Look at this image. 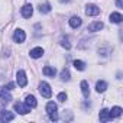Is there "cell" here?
<instances>
[{
    "instance_id": "16",
    "label": "cell",
    "mask_w": 123,
    "mask_h": 123,
    "mask_svg": "<svg viewBox=\"0 0 123 123\" xmlns=\"http://www.w3.org/2000/svg\"><path fill=\"white\" fill-rule=\"evenodd\" d=\"M25 103H26V106H29V107H36V104H38V101H36V98L33 97V96H26V100H25Z\"/></svg>"
},
{
    "instance_id": "2",
    "label": "cell",
    "mask_w": 123,
    "mask_h": 123,
    "mask_svg": "<svg viewBox=\"0 0 123 123\" xmlns=\"http://www.w3.org/2000/svg\"><path fill=\"white\" fill-rule=\"evenodd\" d=\"M39 93H41V96H42V97H45V98H49V97L52 96V90H51V86H49L48 83L42 81V83L39 84Z\"/></svg>"
},
{
    "instance_id": "10",
    "label": "cell",
    "mask_w": 123,
    "mask_h": 123,
    "mask_svg": "<svg viewBox=\"0 0 123 123\" xmlns=\"http://www.w3.org/2000/svg\"><path fill=\"white\" fill-rule=\"evenodd\" d=\"M0 100H2L3 103H9V101L12 100V96L7 93V90H6L5 87L0 88Z\"/></svg>"
},
{
    "instance_id": "12",
    "label": "cell",
    "mask_w": 123,
    "mask_h": 123,
    "mask_svg": "<svg viewBox=\"0 0 123 123\" xmlns=\"http://www.w3.org/2000/svg\"><path fill=\"white\" fill-rule=\"evenodd\" d=\"M81 23H83V20H81V18H78V16H73V18L70 19V26H71V28H74V29L80 28V26H81Z\"/></svg>"
},
{
    "instance_id": "24",
    "label": "cell",
    "mask_w": 123,
    "mask_h": 123,
    "mask_svg": "<svg viewBox=\"0 0 123 123\" xmlns=\"http://www.w3.org/2000/svg\"><path fill=\"white\" fill-rule=\"evenodd\" d=\"M58 100H59V101H65V100H67V94H65V93H59V94H58Z\"/></svg>"
},
{
    "instance_id": "9",
    "label": "cell",
    "mask_w": 123,
    "mask_h": 123,
    "mask_svg": "<svg viewBox=\"0 0 123 123\" xmlns=\"http://www.w3.org/2000/svg\"><path fill=\"white\" fill-rule=\"evenodd\" d=\"M100 13V9L96 6V5H88L87 7H86V15L87 16H96V15H98Z\"/></svg>"
},
{
    "instance_id": "25",
    "label": "cell",
    "mask_w": 123,
    "mask_h": 123,
    "mask_svg": "<svg viewBox=\"0 0 123 123\" xmlns=\"http://www.w3.org/2000/svg\"><path fill=\"white\" fill-rule=\"evenodd\" d=\"M116 6H117L119 9H122V7H123V0H116Z\"/></svg>"
},
{
    "instance_id": "6",
    "label": "cell",
    "mask_w": 123,
    "mask_h": 123,
    "mask_svg": "<svg viewBox=\"0 0 123 123\" xmlns=\"http://www.w3.org/2000/svg\"><path fill=\"white\" fill-rule=\"evenodd\" d=\"M15 110L18 111V113H20V114H26V113H29V110H31V107L29 106H26V104H23V103H15Z\"/></svg>"
},
{
    "instance_id": "4",
    "label": "cell",
    "mask_w": 123,
    "mask_h": 123,
    "mask_svg": "<svg viewBox=\"0 0 123 123\" xmlns=\"http://www.w3.org/2000/svg\"><path fill=\"white\" fill-rule=\"evenodd\" d=\"M13 39H15V42H18V43L25 42V39H26V33H25V31H22V29H16V31H15V35H13Z\"/></svg>"
},
{
    "instance_id": "23",
    "label": "cell",
    "mask_w": 123,
    "mask_h": 123,
    "mask_svg": "<svg viewBox=\"0 0 123 123\" xmlns=\"http://www.w3.org/2000/svg\"><path fill=\"white\" fill-rule=\"evenodd\" d=\"M61 80L62 81H70V71L67 68L61 71Z\"/></svg>"
},
{
    "instance_id": "1",
    "label": "cell",
    "mask_w": 123,
    "mask_h": 123,
    "mask_svg": "<svg viewBox=\"0 0 123 123\" xmlns=\"http://www.w3.org/2000/svg\"><path fill=\"white\" fill-rule=\"evenodd\" d=\"M46 113H48V116H49V119H51L52 122H56V120H58L56 104H55L54 101H49V103L46 104Z\"/></svg>"
},
{
    "instance_id": "13",
    "label": "cell",
    "mask_w": 123,
    "mask_h": 123,
    "mask_svg": "<svg viewBox=\"0 0 123 123\" xmlns=\"http://www.w3.org/2000/svg\"><path fill=\"white\" fill-rule=\"evenodd\" d=\"M29 54H31V56H32V58H41V56L43 55V49L38 46V48L31 49V52H29Z\"/></svg>"
},
{
    "instance_id": "26",
    "label": "cell",
    "mask_w": 123,
    "mask_h": 123,
    "mask_svg": "<svg viewBox=\"0 0 123 123\" xmlns=\"http://www.w3.org/2000/svg\"><path fill=\"white\" fill-rule=\"evenodd\" d=\"M59 2H61V3H68L70 0H59Z\"/></svg>"
},
{
    "instance_id": "20",
    "label": "cell",
    "mask_w": 123,
    "mask_h": 123,
    "mask_svg": "<svg viewBox=\"0 0 123 123\" xmlns=\"http://www.w3.org/2000/svg\"><path fill=\"white\" fill-rule=\"evenodd\" d=\"M122 107H119V106H114L111 110H110V114H111V117H119V116H122Z\"/></svg>"
},
{
    "instance_id": "5",
    "label": "cell",
    "mask_w": 123,
    "mask_h": 123,
    "mask_svg": "<svg viewBox=\"0 0 123 123\" xmlns=\"http://www.w3.org/2000/svg\"><path fill=\"white\" fill-rule=\"evenodd\" d=\"M20 13H22V16H23L25 19H29V18L32 16V13H33V6H32V5H25V6L22 7Z\"/></svg>"
},
{
    "instance_id": "19",
    "label": "cell",
    "mask_w": 123,
    "mask_h": 123,
    "mask_svg": "<svg viewBox=\"0 0 123 123\" xmlns=\"http://www.w3.org/2000/svg\"><path fill=\"white\" fill-rule=\"evenodd\" d=\"M73 64H74L75 70H78V71H84L86 70V62H83V61H80V59H75Z\"/></svg>"
},
{
    "instance_id": "18",
    "label": "cell",
    "mask_w": 123,
    "mask_h": 123,
    "mask_svg": "<svg viewBox=\"0 0 123 123\" xmlns=\"http://www.w3.org/2000/svg\"><path fill=\"white\" fill-rule=\"evenodd\" d=\"M106 88H107V83L106 81H97V84H96L97 93H103V91H106Z\"/></svg>"
},
{
    "instance_id": "8",
    "label": "cell",
    "mask_w": 123,
    "mask_h": 123,
    "mask_svg": "<svg viewBox=\"0 0 123 123\" xmlns=\"http://www.w3.org/2000/svg\"><path fill=\"white\" fill-rule=\"evenodd\" d=\"M98 119H100V122H110L113 117H111V114H110V110H107V109H103L101 111H100V114H98Z\"/></svg>"
},
{
    "instance_id": "17",
    "label": "cell",
    "mask_w": 123,
    "mask_h": 123,
    "mask_svg": "<svg viewBox=\"0 0 123 123\" xmlns=\"http://www.w3.org/2000/svg\"><path fill=\"white\" fill-rule=\"evenodd\" d=\"M122 19H123V16L120 13H117V12H114V13L110 15V22H113V23H120Z\"/></svg>"
},
{
    "instance_id": "3",
    "label": "cell",
    "mask_w": 123,
    "mask_h": 123,
    "mask_svg": "<svg viewBox=\"0 0 123 123\" xmlns=\"http://www.w3.org/2000/svg\"><path fill=\"white\" fill-rule=\"evenodd\" d=\"M16 81H18L19 87H26V84H28V78H26V74H25V71L19 70V71L16 73Z\"/></svg>"
},
{
    "instance_id": "15",
    "label": "cell",
    "mask_w": 123,
    "mask_h": 123,
    "mask_svg": "<svg viewBox=\"0 0 123 123\" xmlns=\"http://www.w3.org/2000/svg\"><path fill=\"white\" fill-rule=\"evenodd\" d=\"M81 91H83V96L84 97H88L90 96V87H88V83L86 80L81 81Z\"/></svg>"
},
{
    "instance_id": "22",
    "label": "cell",
    "mask_w": 123,
    "mask_h": 123,
    "mask_svg": "<svg viewBox=\"0 0 123 123\" xmlns=\"http://www.w3.org/2000/svg\"><path fill=\"white\" fill-rule=\"evenodd\" d=\"M39 12L43 13V15H45V13H49V12H51V6H49L48 3H45V5H39Z\"/></svg>"
},
{
    "instance_id": "21",
    "label": "cell",
    "mask_w": 123,
    "mask_h": 123,
    "mask_svg": "<svg viewBox=\"0 0 123 123\" xmlns=\"http://www.w3.org/2000/svg\"><path fill=\"white\" fill-rule=\"evenodd\" d=\"M61 46L65 48V49H70L71 48V43H70L68 36H62V38H61Z\"/></svg>"
},
{
    "instance_id": "7",
    "label": "cell",
    "mask_w": 123,
    "mask_h": 123,
    "mask_svg": "<svg viewBox=\"0 0 123 123\" xmlns=\"http://www.w3.org/2000/svg\"><path fill=\"white\" fill-rule=\"evenodd\" d=\"M13 119H15V114H13L12 111H9V110H3L2 114H0V122H3V123L10 122V120H13Z\"/></svg>"
},
{
    "instance_id": "11",
    "label": "cell",
    "mask_w": 123,
    "mask_h": 123,
    "mask_svg": "<svg viewBox=\"0 0 123 123\" xmlns=\"http://www.w3.org/2000/svg\"><path fill=\"white\" fill-rule=\"evenodd\" d=\"M101 29H103V23H101V22H93V23H90L88 28H87L88 32H97V31H101Z\"/></svg>"
},
{
    "instance_id": "14",
    "label": "cell",
    "mask_w": 123,
    "mask_h": 123,
    "mask_svg": "<svg viewBox=\"0 0 123 123\" xmlns=\"http://www.w3.org/2000/svg\"><path fill=\"white\" fill-rule=\"evenodd\" d=\"M42 73H43L45 75H48V77H55V74H56V70H55L54 67H49V65H46V67H43Z\"/></svg>"
}]
</instances>
